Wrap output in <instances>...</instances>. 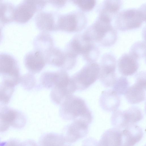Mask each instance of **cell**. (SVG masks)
<instances>
[{
  "label": "cell",
  "instance_id": "obj_25",
  "mask_svg": "<svg viewBox=\"0 0 146 146\" xmlns=\"http://www.w3.org/2000/svg\"><path fill=\"white\" fill-rule=\"evenodd\" d=\"M11 5L4 2H0V20L7 23L14 19V10Z\"/></svg>",
  "mask_w": 146,
  "mask_h": 146
},
{
  "label": "cell",
  "instance_id": "obj_32",
  "mask_svg": "<svg viewBox=\"0 0 146 146\" xmlns=\"http://www.w3.org/2000/svg\"><path fill=\"white\" fill-rule=\"evenodd\" d=\"M54 7L61 8L63 7L66 3V1L50 0L48 1Z\"/></svg>",
  "mask_w": 146,
  "mask_h": 146
},
{
  "label": "cell",
  "instance_id": "obj_18",
  "mask_svg": "<svg viewBox=\"0 0 146 146\" xmlns=\"http://www.w3.org/2000/svg\"><path fill=\"white\" fill-rule=\"evenodd\" d=\"M138 60V59L129 53L123 54L117 61L118 71L123 76L133 75L139 69Z\"/></svg>",
  "mask_w": 146,
  "mask_h": 146
},
{
  "label": "cell",
  "instance_id": "obj_22",
  "mask_svg": "<svg viewBox=\"0 0 146 146\" xmlns=\"http://www.w3.org/2000/svg\"><path fill=\"white\" fill-rule=\"evenodd\" d=\"M34 44L35 50L41 52L45 57L48 52L54 47L53 41L51 36L45 32L40 33L36 36Z\"/></svg>",
  "mask_w": 146,
  "mask_h": 146
},
{
  "label": "cell",
  "instance_id": "obj_8",
  "mask_svg": "<svg viewBox=\"0 0 146 146\" xmlns=\"http://www.w3.org/2000/svg\"><path fill=\"white\" fill-rule=\"evenodd\" d=\"M143 118L141 110L137 107L133 106L124 111L117 110L113 111L111 121L114 127L122 129L129 125L136 124Z\"/></svg>",
  "mask_w": 146,
  "mask_h": 146
},
{
  "label": "cell",
  "instance_id": "obj_15",
  "mask_svg": "<svg viewBox=\"0 0 146 146\" xmlns=\"http://www.w3.org/2000/svg\"><path fill=\"white\" fill-rule=\"evenodd\" d=\"M59 15L54 12L40 11L35 17L37 27L42 32L57 31V22Z\"/></svg>",
  "mask_w": 146,
  "mask_h": 146
},
{
  "label": "cell",
  "instance_id": "obj_1",
  "mask_svg": "<svg viewBox=\"0 0 146 146\" xmlns=\"http://www.w3.org/2000/svg\"><path fill=\"white\" fill-rule=\"evenodd\" d=\"M111 22L98 17L82 35L89 41L102 46H110L115 43L117 39V31Z\"/></svg>",
  "mask_w": 146,
  "mask_h": 146
},
{
  "label": "cell",
  "instance_id": "obj_29",
  "mask_svg": "<svg viewBox=\"0 0 146 146\" xmlns=\"http://www.w3.org/2000/svg\"><path fill=\"white\" fill-rule=\"evenodd\" d=\"M82 11L88 12L92 11L96 4V1L94 0H72Z\"/></svg>",
  "mask_w": 146,
  "mask_h": 146
},
{
  "label": "cell",
  "instance_id": "obj_10",
  "mask_svg": "<svg viewBox=\"0 0 146 146\" xmlns=\"http://www.w3.org/2000/svg\"><path fill=\"white\" fill-rule=\"evenodd\" d=\"M117 62L114 55L111 53L104 54L102 57L99 65V79L106 87H112L116 79L115 73Z\"/></svg>",
  "mask_w": 146,
  "mask_h": 146
},
{
  "label": "cell",
  "instance_id": "obj_33",
  "mask_svg": "<svg viewBox=\"0 0 146 146\" xmlns=\"http://www.w3.org/2000/svg\"><path fill=\"white\" fill-rule=\"evenodd\" d=\"M22 146H38L36 142L32 139H28L22 142Z\"/></svg>",
  "mask_w": 146,
  "mask_h": 146
},
{
  "label": "cell",
  "instance_id": "obj_23",
  "mask_svg": "<svg viewBox=\"0 0 146 146\" xmlns=\"http://www.w3.org/2000/svg\"><path fill=\"white\" fill-rule=\"evenodd\" d=\"M65 142L62 134L54 133H44L39 140V146H63Z\"/></svg>",
  "mask_w": 146,
  "mask_h": 146
},
{
  "label": "cell",
  "instance_id": "obj_16",
  "mask_svg": "<svg viewBox=\"0 0 146 146\" xmlns=\"http://www.w3.org/2000/svg\"><path fill=\"white\" fill-rule=\"evenodd\" d=\"M24 62L29 72L33 74L40 72L46 64L44 54L40 51L35 50L26 54Z\"/></svg>",
  "mask_w": 146,
  "mask_h": 146
},
{
  "label": "cell",
  "instance_id": "obj_19",
  "mask_svg": "<svg viewBox=\"0 0 146 146\" xmlns=\"http://www.w3.org/2000/svg\"><path fill=\"white\" fill-rule=\"evenodd\" d=\"M120 102L119 95L112 89L102 91L99 99L101 108L108 112H113L117 110Z\"/></svg>",
  "mask_w": 146,
  "mask_h": 146
},
{
  "label": "cell",
  "instance_id": "obj_27",
  "mask_svg": "<svg viewBox=\"0 0 146 146\" xmlns=\"http://www.w3.org/2000/svg\"><path fill=\"white\" fill-rule=\"evenodd\" d=\"M145 42L143 41L137 42L130 48L129 53L138 59L143 58L145 55Z\"/></svg>",
  "mask_w": 146,
  "mask_h": 146
},
{
  "label": "cell",
  "instance_id": "obj_17",
  "mask_svg": "<svg viewBox=\"0 0 146 146\" xmlns=\"http://www.w3.org/2000/svg\"><path fill=\"white\" fill-rule=\"evenodd\" d=\"M120 129L121 146H134L141 139L143 135V129L136 124Z\"/></svg>",
  "mask_w": 146,
  "mask_h": 146
},
{
  "label": "cell",
  "instance_id": "obj_7",
  "mask_svg": "<svg viewBox=\"0 0 146 146\" xmlns=\"http://www.w3.org/2000/svg\"><path fill=\"white\" fill-rule=\"evenodd\" d=\"M0 74L2 82L10 86L14 87L20 83L21 76L17 62L10 55L0 53Z\"/></svg>",
  "mask_w": 146,
  "mask_h": 146
},
{
  "label": "cell",
  "instance_id": "obj_31",
  "mask_svg": "<svg viewBox=\"0 0 146 146\" xmlns=\"http://www.w3.org/2000/svg\"><path fill=\"white\" fill-rule=\"evenodd\" d=\"M22 142L16 139H11L6 141L4 146H22Z\"/></svg>",
  "mask_w": 146,
  "mask_h": 146
},
{
  "label": "cell",
  "instance_id": "obj_21",
  "mask_svg": "<svg viewBox=\"0 0 146 146\" xmlns=\"http://www.w3.org/2000/svg\"><path fill=\"white\" fill-rule=\"evenodd\" d=\"M99 143V146H121L120 129L113 127L106 130Z\"/></svg>",
  "mask_w": 146,
  "mask_h": 146
},
{
  "label": "cell",
  "instance_id": "obj_6",
  "mask_svg": "<svg viewBox=\"0 0 146 146\" xmlns=\"http://www.w3.org/2000/svg\"><path fill=\"white\" fill-rule=\"evenodd\" d=\"M99 65L97 62L88 63L71 78L76 90H85L99 78Z\"/></svg>",
  "mask_w": 146,
  "mask_h": 146
},
{
  "label": "cell",
  "instance_id": "obj_20",
  "mask_svg": "<svg viewBox=\"0 0 146 146\" xmlns=\"http://www.w3.org/2000/svg\"><path fill=\"white\" fill-rule=\"evenodd\" d=\"M122 4L121 0H105L100 6L98 17L111 21L118 13Z\"/></svg>",
  "mask_w": 146,
  "mask_h": 146
},
{
  "label": "cell",
  "instance_id": "obj_4",
  "mask_svg": "<svg viewBox=\"0 0 146 146\" xmlns=\"http://www.w3.org/2000/svg\"><path fill=\"white\" fill-rule=\"evenodd\" d=\"M50 93L52 102L60 104L68 96L72 95L76 90L71 78L66 71L60 70Z\"/></svg>",
  "mask_w": 146,
  "mask_h": 146
},
{
  "label": "cell",
  "instance_id": "obj_30",
  "mask_svg": "<svg viewBox=\"0 0 146 146\" xmlns=\"http://www.w3.org/2000/svg\"><path fill=\"white\" fill-rule=\"evenodd\" d=\"M82 146H99V142L92 137H89L83 142Z\"/></svg>",
  "mask_w": 146,
  "mask_h": 146
},
{
  "label": "cell",
  "instance_id": "obj_9",
  "mask_svg": "<svg viewBox=\"0 0 146 146\" xmlns=\"http://www.w3.org/2000/svg\"><path fill=\"white\" fill-rule=\"evenodd\" d=\"M26 121L25 115L19 111L6 106L0 108V133L6 132L10 127L23 128Z\"/></svg>",
  "mask_w": 146,
  "mask_h": 146
},
{
  "label": "cell",
  "instance_id": "obj_14",
  "mask_svg": "<svg viewBox=\"0 0 146 146\" xmlns=\"http://www.w3.org/2000/svg\"><path fill=\"white\" fill-rule=\"evenodd\" d=\"M90 125L84 121L76 120L65 126L62 134L65 141L72 143L86 136Z\"/></svg>",
  "mask_w": 146,
  "mask_h": 146
},
{
  "label": "cell",
  "instance_id": "obj_28",
  "mask_svg": "<svg viewBox=\"0 0 146 146\" xmlns=\"http://www.w3.org/2000/svg\"><path fill=\"white\" fill-rule=\"evenodd\" d=\"M21 82L23 88L27 90H31L36 84V79L34 74L30 72L21 76Z\"/></svg>",
  "mask_w": 146,
  "mask_h": 146
},
{
  "label": "cell",
  "instance_id": "obj_2",
  "mask_svg": "<svg viewBox=\"0 0 146 146\" xmlns=\"http://www.w3.org/2000/svg\"><path fill=\"white\" fill-rule=\"evenodd\" d=\"M59 115L63 119L81 120L90 124L93 119L91 111L82 98L72 95L66 98L60 104Z\"/></svg>",
  "mask_w": 146,
  "mask_h": 146
},
{
  "label": "cell",
  "instance_id": "obj_3",
  "mask_svg": "<svg viewBox=\"0 0 146 146\" xmlns=\"http://www.w3.org/2000/svg\"><path fill=\"white\" fill-rule=\"evenodd\" d=\"M145 20V5L138 9H128L119 12L116 17L115 24L118 30L125 31L140 27Z\"/></svg>",
  "mask_w": 146,
  "mask_h": 146
},
{
  "label": "cell",
  "instance_id": "obj_24",
  "mask_svg": "<svg viewBox=\"0 0 146 146\" xmlns=\"http://www.w3.org/2000/svg\"><path fill=\"white\" fill-rule=\"evenodd\" d=\"M14 91V87L3 82L0 84V108L8 104Z\"/></svg>",
  "mask_w": 146,
  "mask_h": 146
},
{
  "label": "cell",
  "instance_id": "obj_26",
  "mask_svg": "<svg viewBox=\"0 0 146 146\" xmlns=\"http://www.w3.org/2000/svg\"><path fill=\"white\" fill-rule=\"evenodd\" d=\"M112 87V90L119 95H125L129 87V83L125 76H122L117 78Z\"/></svg>",
  "mask_w": 146,
  "mask_h": 146
},
{
  "label": "cell",
  "instance_id": "obj_34",
  "mask_svg": "<svg viewBox=\"0 0 146 146\" xmlns=\"http://www.w3.org/2000/svg\"><path fill=\"white\" fill-rule=\"evenodd\" d=\"M63 146H72L70 145H65L64 146L63 145Z\"/></svg>",
  "mask_w": 146,
  "mask_h": 146
},
{
  "label": "cell",
  "instance_id": "obj_12",
  "mask_svg": "<svg viewBox=\"0 0 146 146\" xmlns=\"http://www.w3.org/2000/svg\"><path fill=\"white\" fill-rule=\"evenodd\" d=\"M47 2L45 1H23L14 10V19L18 22H27L36 12L40 11L44 8Z\"/></svg>",
  "mask_w": 146,
  "mask_h": 146
},
{
  "label": "cell",
  "instance_id": "obj_5",
  "mask_svg": "<svg viewBox=\"0 0 146 146\" xmlns=\"http://www.w3.org/2000/svg\"><path fill=\"white\" fill-rule=\"evenodd\" d=\"M87 18L80 11L71 12L67 14L59 15L57 22V31L69 33L80 31L86 27Z\"/></svg>",
  "mask_w": 146,
  "mask_h": 146
},
{
  "label": "cell",
  "instance_id": "obj_11",
  "mask_svg": "<svg viewBox=\"0 0 146 146\" xmlns=\"http://www.w3.org/2000/svg\"><path fill=\"white\" fill-rule=\"evenodd\" d=\"M45 60L46 64L66 71L72 69L76 62V58L71 56L65 50L54 47L46 54Z\"/></svg>",
  "mask_w": 146,
  "mask_h": 146
},
{
  "label": "cell",
  "instance_id": "obj_13",
  "mask_svg": "<svg viewBox=\"0 0 146 146\" xmlns=\"http://www.w3.org/2000/svg\"><path fill=\"white\" fill-rule=\"evenodd\" d=\"M135 83L129 86L125 95L127 101L136 104L144 101L146 98V73L141 71L135 75Z\"/></svg>",
  "mask_w": 146,
  "mask_h": 146
}]
</instances>
